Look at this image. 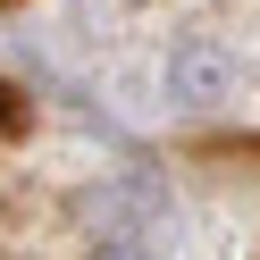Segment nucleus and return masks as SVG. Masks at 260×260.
I'll return each instance as SVG.
<instances>
[{"mask_svg": "<svg viewBox=\"0 0 260 260\" xmlns=\"http://www.w3.org/2000/svg\"><path fill=\"white\" fill-rule=\"evenodd\" d=\"M226 92H235V68H226V59H210V51H176L168 59V101H226Z\"/></svg>", "mask_w": 260, "mask_h": 260, "instance_id": "obj_1", "label": "nucleus"}, {"mask_svg": "<svg viewBox=\"0 0 260 260\" xmlns=\"http://www.w3.org/2000/svg\"><path fill=\"white\" fill-rule=\"evenodd\" d=\"M109 260H151V252H109Z\"/></svg>", "mask_w": 260, "mask_h": 260, "instance_id": "obj_2", "label": "nucleus"}, {"mask_svg": "<svg viewBox=\"0 0 260 260\" xmlns=\"http://www.w3.org/2000/svg\"><path fill=\"white\" fill-rule=\"evenodd\" d=\"M0 109H9V92H0Z\"/></svg>", "mask_w": 260, "mask_h": 260, "instance_id": "obj_3", "label": "nucleus"}]
</instances>
